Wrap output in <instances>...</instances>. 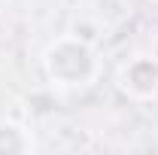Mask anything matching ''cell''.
I'll list each match as a JSON object with an SVG mask.
<instances>
[{"mask_svg": "<svg viewBox=\"0 0 158 155\" xmlns=\"http://www.w3.org/2000/svg\"><path fill=\"white\" fill-rule=\"evenodd\" d=\"M116 85L128 100L149 103L158 97V58L155 55H134L116 73Z\"/></svg>", "mask_w": 158, "mask_h": 155, "instance_id": "7a4b0ae2", "label": "cell"}, {"mask_svg": "<svg viewBox=\"0 0 158 155\" xmlns=\"http://www.w3.org/2000/svg\"><path fill=\"white\" fill-rule=\"evenodd\" d=\"M34 149V137L31 131L19 125V122H9V119H3L0 122V155H12V152H31Z\"/></svg>", "mask_w": 158, "mask_h": 155, "instance_id": "3957f363", "label": "cell"}, {"mask_svg": "<svg viewBox=\"0 0 158 155\" xmlns=\"http://www.w3.org/2000/svg\"><path fill=\"white\" fill-rule=\"evenodd\" d=\"M46 79L61 91H82L94 85L100 76V55L98 49L82 40L79 34H61L52 40L40 58Z\"/></svg>", "mask_w": 158, "mask_h": 155, "instance_id": "6da1fadb", "label": "cell"}]
</instances>
